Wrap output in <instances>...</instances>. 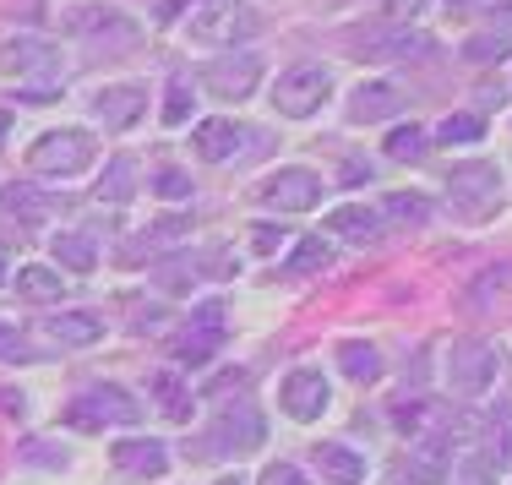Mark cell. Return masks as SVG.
<instances>
[{
	"instance_id": "obj_35",
	"label": "cell",
	"mask_w": 512,
	"mask_h": 485,
	"mask_svg": "<svg viewBox=\"0 0 512 485\" xmlns=\"http://www.w3.org/2000/svg\"><path fill=\"white\" fill-rule=\"evenodd\" d=\"M153 191H158L164 202H186V197H191V175H186V169H158V175H153Z\"/></svg>"
},
{
	"instance_id": "obj_27",
	"label": "cell",
	"mask_w": 512,
	"mask_h": 485,
	"mask_svg": "<svg viewBox=\"0 0 512 485\" xmlns=\"http://www.w3.org/2000/svg\"><path fill=\"white\" fill-rule=\"evenodd\" d=\"M131 191H137V164H131V159H109L104 175H99V197L104 202H131Z\"/></svg>"
},
{
	"instance_id": "obj_19",
	"label": "cell",
	"mask_w": 512,
	"mask_h": 485,
	"mask_svg": "<svg viewBox=\"0 0 512 485\" xmlns=\"http://www.w3.org/2000/svg\"><path fill=\"white\" fill-rule=\"evenodd\" d=\"M66 28L71 33H88V39H137V28H131L126 17H120V11H109V6H77L66 17Z\"/></svg>"
},
{
	"instance_id": "obj_9",
	"label": "cell",
	"mask_w": 512,
	"mask_h": 485,
	"mask_svg": "<svg viewBox=\"0 0 512 485\" xmlns=\"http://www.w3.org/2000/svg\"><path fill=\"white\" fill-rule=\"evenodd\" d=\"M207 442H213V453H251V447L267 442V420L251 404H224L213 431H207Z\"/></svg>"
},
{
	"instance_id": "obj_7",
	"label": "cell",
	"mask_w": 512,
	"mask_h": 485,
	"mask_svg": "<svg viewBox=\"0 0 512 485\" xmlns=\"http://www.w3.org/2000/svg\"><path fill=\"white\" fill-rule=\"evenodd\" d=\"M256 202L273 208V213H311L316 202H322V175H316V169H300V164L273 169V175L256 186Z\"/></svg>"
},
{
	"instance_id": "obj_1",
	"label": "cell",
	"mask_w": 512,
	"mask_h": 485,
	"mask_svg": "<svg viewBox=\"0 0 512 485\" xmlns=\"http://www.w3.org/2000/svg\"><path fill=\"white\" fill-rule=\"evenodd\" d=\"M262 33V11L251 0H197L191 6V39L207 50H235L240 39Z\"/></svg>"
},
{
	"instance_id": "obj_29",
	"label": "cell",
	"mask_w": 512,
	"mask_h": 485,
	"mask_svg": "<svg viewBox=\"0 0 512 485\" xmlns=\"http://www.w3.org/2000/svg\"><path fill=\"white\" fill-rule=\"evenodd\" d=\"M512 50V39L502 33H474V39H463V60H474V66H502Z\"/></svg>"
},
{
	"instance_id": "obj_26",
	"label": "cell",
	"mask_w": 512,
	"mask_h": 485,
	"mask_svg": "<svg viewBox=\"0 0 512 485\" xmlns=\"http://www.w3.org/2000/svg\"><path fill=\"white\" fill-rule=\"evenodd\" d=\"M409 475H414V480H425V485L447 480V447L436 442V436H425V442H414V447H409Z\"/></svg>"
},
{
	"instance_id": "obj_14",
	"label": "cell",
	"mask_w": 512,
	"mask_h": 485,
	"mask_svg": "<svg viewBox=\"0 0 512 485\" xmlns=\"http://www.w3.org/2000/svg\"><path fill=\"white\" fill-rule=\"evenodd\" d=\"M109 464L120 475H137V480H158L169 469V447L158 436H126V442L109 447Z\"/></svg>"
},
{
	"instance_id": "obj_20",
	"label": "cell",
	"mask_w": 512,
	"mask_h": 485,
	"mask_svg": "<svg viewBox=\"0 0 512 485\" xmlns=\"http://www.w3.org/2000/svg\"><path fill=\"white\" fill-rule=\"evenodd\" d=\"M327 229H333V235H344V240H355V246H365V240L382 235V213L365 208V202H349V208L327 213Z\"/></svg>"
},
{
	"instance_id": "obj_40",
	"label": "cell",
	"mask_w": 512,
	"mask_h": 485,
	"mask_svg": "<svg viewBox=\"0 0 512 485\" xmlns=\"http://www.w3.org/2000/svg\"><path fill=\"white\" fill-rule=\"evenodd\" d=\"M278 240H284V229H273V224H256V251H273Z\"/></svg>"
},
{
	"instance_id": "obj_3",
	"label": "cell",
	"mask_w": 512,
	"mask_h": 485,
	"mask_svg": "<svg viewBox=\"0 0 512 485\" xmlns=\"http://www.w3.org/2000/svg\"><path fill=\"white\" fill-rule=\"evenodd\" d=\"M93 137L88 131H77V126H66V131H44L39 142L28 148V169L33 175H55V180H71V175H82V169L93 164Z\"/></svg>"
},
{
	"instance_id": "obj_13",
	"label": "cell",
	"mask_w": 512,
	"mask_h": 485,
	"mask_svg": "<svg viewBox=\"0 0 512 485\" xmlns=\"http://www.w3.org/2000/svg\"><path fill=\"white\" fill-rule=\"evenodd\" d=\"M0 66H6L11 77H39V88H50L60 77V55H55V44H44V39H11L6 50H0Z\"/></svg>"
},
{
	"instance_id": "obj_30",
	"label": "cell",
	"mask_w": 512,
	"mask_h": 485,
	"mask_svg": "<svg viewBox=\"0 0 512 485\" xmlns=\"http://www.w3.org/2000/svg\"><path fill=\"white\" fill-rule=\"evenodd\" d=\"M316 268H333V246H327L322 235H306L289 251V273H316Z\"/></svg>"
},
{
	"instance_id": "obj_47",
	"label": "cell",
	"mask_w": 512,
	"mask_h": 485,
	"mask_svg": "<svg viewBox=\"0 0 512 485\" xmlns=\"http://www.w3.org/2000/svg\"><path fill=\"white\" fill-rule=\"evenodd\" d=\"M218 485H246V480H218Z\"/></svg>"
},
{
	"instance_id": "obj_22",
	"label": "cell",
	"mask_w": 512,
	"mask_h": 485,
	"mask_svg": "<svg viewBox=\"0 0 512 485\" xmlns=\"http://www.w3.org/2000/svg\"><path fill=\"white\" fill-rule=\"evenodd\" d=\"M338 366H344L349 382L371 387L376 377H382V349L365 344V338H344V344H338Z\"/></svg>"
},
{
	"instance_id": "obj_28",
	"label": "cell",
	"mask_w": 512,
	"mask_h": 485,
	"mask_svg": "<svg viewBox=\"0 0 512 485\" xmlns=\"http://www.w3.org/2000/svg\"><path fill=\"white\" fill-rule=\"evenodd\" d=\"M382 218H398V224H425V218H431V197H420V191H393V197L382 202Z\"/></svg>"
},
{
	"instance_id": "obj_36",
	"label": "cell",
	"mask_w": 512,
	"mask_h": 485,
	"mask_svg": "<svg viewBox=\"0 0 512 485\" xmlns=\"http://www.w3.org/2000/svg\"><path fill=\"white\" fill-rule=\"evenodd\" d=\"M0 208H6V213H22V218H39V213H44V197H33L28 186H6V191H0Z\"/></svg>"
},
{
	"instance_id": "obj_12",
	"label": "cell",
	"mask_w": 512,
	"mask_h": 485,
	"mask_svg": "<svg viewBox=\"0 0 512 485\" xmlns=\"http://www.w3.org/2000/svg\"><path fill=\"white\" fill-rule=\"evenodd\" d=\"M142 109H148V88L142 82H109V88H99V99H93V120L104 131H126L142 120Z\"/></svg>"
},
{
	"instance_id": "obj_8",
	"label": "cell",
	"mask_w": 512,
	"mask_h": 485,
	"mask_svg": "<svg viewBox=\"0 0 512 485\" xmlns=\"http://www.w3.org/2000/svg\"><path fill=\"white\" fill-rule=\"evenodd\" d=\"M327 404H333V382H327L316 366H295L284 382H278V409H284L289 420H300V426L322 420Z\"/></svg>"
},
{
	"instance_id": "obj_32",
	"label": "cell",
	"mask_w": 512,
	"mask_h": 485,
	"mask_svg": "<svg viewBox=\"0 0 512 485\" xmlns=\"http://www.w3.org/2000/svg\"><path fill=\"white\" fill-rule=\"evenodd\" d=\"M436 137H442V142H480L485 137V120L480 115H447Z\"/></svg>"
},
{
	"instance_id": "obj_39",
	"label": "cell",
	"mask_w": 512,
	"mask_h": 485,
	"mask_svg": "<svg viewBox=\"0 0 512 485\" xmlns=\"http://www.w3.org/2000/svg\"><path fill=\"white\" fill-rule=\"evenodd\" d=\"M376 6H382L393 22H409V17H420V11L431 6V0H376Z\"/></svg>"
},
{
	"instance_id": "obj_15",
	"label": "cell",
	"mask_w": 512,
	"mask_h": 485,
	"mask_svg": "<svg viewBox=\"0 0 512 485\" xmlns=\"http://www.w3.org/2000/svg\"><path fill=\"white\" fill-rule=\"evenodd\" d=\"M404 109V93L393 88V82H360L355 99H349V120L355 126H371V120H387Z\"/></svg>"
},
{
	"instance_id": "obj_44",
	"label": "cell",
	"mask_w": 512,
	"mask_h": 485,
	"mask_svg": "<svg viewBox=\"0 0 512 485\" xmlns=\"http://www.w3.org/2000/svg\"><path fill=\"white\" fill-rule=\"evenodd\" d=\"M6 137H11V115L0 109V148H6Z\"/></svg>"
},
{
	"instance_id": "obj_34",
	"label": "cell",
	"mask_w": 512,
	"mask_h": 485,
	"mask_svg": "<svg viewBox=\"0 0 512 485\" xmlns=\"http://www.w3.org/2000/svg\"><path fill=\"white\" fill-rule=\"evenodd\" d=\"M491 447H502V469H512V404H496V415H491Z\"/></svg>"
},
{
	"instance_id": "obj_38",
	"label": "cell",
	"mask_w": 512,
	"mask_h": 485,
	"mask_svg": "<svg viewBox=\"0 0 512 485\" xmlns=\"http://www.w3.org/2000/svg\"><path fill=\"white\" fill-rule=\"evenodd\" d=\"M186 218H175V213H169V218H158V224H153V235H148V246H169V240H180V235H186Z\"/></svg>"
},
{
	"instance_id": "obj_43",
	"label": "cell",
	"mask_w": 512,
	"mask_h": 485,
	"mask_svg": "<svg viewBox=\"0 0 512 485\" xmlns=\"http://www.w3.org/2000/svg\"><path fill=\"white\" fill-rule=\"evenodd\" d=\"M0 409H6V415H22V393H0Z\"/></svg>"
},
{
	"instance_id": "obj_46",
	"label": "cell",
	"mask_w": 512,
	"mask_h": 485,
	"mask_svg": "<svg viewBox=\"0 0 512 485\" xmlns=\"http://www.w3.org/2000/svg\"><path fill=\"white\" fill-rule=\"evenodd\" d=\"M447 6H453V11H458V6H469V0H447Z\"/></svg>"
},
{
	"instance_id": "obj_25",
	"label": "cell",
	"mask_w": 512,
	"mask_h": 485,
	"mask_svg": "<svg viewBox=\"0 0 512 485\" xmlns=\"http://www.w3.org/2000/svg\"><path fill=\"white\" fill-rule=\"evenodd\" d=\"M148 387H153L158 409H164V420H175V426H186V420H191V387L180 382L175 371H158V377H153Z\"/></svg>"
},
{
	"instance_id": "obj_37",
	"label": "cell",
	"mask_w": 512,
	"mask_h": 485,
	"mask_svg": "<svg viewBox=\"0 0 512 485\" xmlns=\"http://www.w3.org/2000/svg\"><path fill=\"white\" fill-rule=\"evenodd\" d=\"M256 485H306V469H295V464H284V458H278V464L262 469V480H256Z\"/></svg>"
},
{
	"instance_id": "obj_18",
	"label": "cell",
	"mask_w": 512,
	"mask_h": 485,
	"mask_svg": "<svg viewBox=\"0 0 512 485\" xmlns=\"http://www.w3.org/2000/svg\"><path fill=\"white\" fill-rule=\"evenodd\" d=\"M316 469H322L327 485H360L365 480V458L344 442H322L316 447Z\"/></svg>"
},
{
	"instance_id": "obj_10",
	"label": "cell",
	"mask_w": 512,
	"mask_h": 485,
	"mask_svg": "<svg viewBox=\"0 0 512 485\" xmlns=\"http://www.w3.org/2000/svg\"><path fill=\"white\" fill-rule=\"evenodd\" d=\"M256 82H262V60L256 55H218L202 66V88L213 99H251Z\"/></svg>"
},
{
	"instance_id": "obj_45",
	"label": "cell",
	"mask_w": 512,
	"mask_h": 485,
	"mask_svg": "<svg viewBox=\"0 0 512 485\" xmlns=\"http://www.w3.org/2000/svg\"><path fill=\"white\" fill-rule=\"evenodd\" d=\"M6 273H11V268H6V251H0V284H6Z\"/></svg>"
},
{
	"instance_id": "obj_24",
	"label": "cell",
	"mask_w": 512,
	"mask_h": 485,
	"mask_svg": "<svg viewBox=\"0 0 512 485\" xmlns=\"http://www.w3.org/2000/svg\"><path fill=\"white\" fill-rule=\"evenodd\" d=\"M50 338L55 344H99L104 338V317H93V311H60V317H50Z\"/></svg>"
},
{
	"instance_id": "obj_4",
	"label": "cell",
	"mask_w": 512,
	"mask_h": 485,
	"mask_svg": "<svg viewBox=\"0 0 512 485\" xmlns=\"http://www.w3.org/2000/svg\"><path fill=\"white\" fill-rule=\"evenodd\" d=\"M496 371H502V349L485 344V338H458V344L447 349V387H453L458 398L491 393Z\"/></svg>"
},
{
	"instance_id": "obj_11",
	"label": "cell",
	"mask_w": 512,
	"mask_h": 485,
	"mask_svg": "<svg viewBox=\"0 0 512 485\" xmlns=\"http://www.w3.org/2000/svg\"><path fill=\"white\" fill-rule=\"evenodd\" d=\"M355 50L360 60H431L436 39H425L414 28H371V33H355Z\"/></svg>"
},
{
	"instance_id": "obj_23",
	"label": "cell",
	"mask_w": 512,
	"mask_h": 485,
	"mask_svg": "<svg viewBox=\"0 0 512 485\" xmlns=\"http://www.w3.org/2000/svg\"><path fill=\"white\" fill-rule=\"evenodd\" d=\"M50 251H55L60 273H93V262H99V246H93L82 229H60L50 240Z\"/></svg>"
},
{
	"instance_id": "obj_41",
	"label": "cell",
	"mask_w": 512,
	"mask_h": 485,
	"mask_svg": "<svg viewBox=\"0 0 512 485\" xmlns=\"http://www.w3.org/2000/svg\"><path fill=\"white\" fill-rule=\"evenodd\" d=\"M186 6H197V0H164V6H158V22H175Z\"/></svg>"
},
{
	"instance_id": "obj_6",
	"label": "cell",
	"mask_w": 512,
	"mask_h": 485,
	"mask_svg": "<svg viewBox=\"0 0 512 485\" xmlns=\"http://www.w3.org/2000/svg\"><path fill=\"white\" fill-rule=\"evenodd\" d=\"M333 93V77H327V66H295V71H284V77L273 82V104L284 120H306L322 109V99Z\"/></svg>"
},
{
	"instance_id": "obj_31",
	"label": "cell",
	"mask_w": 512,
	"mask_h": 485,
	"mask_svg": "<svg viewBox=\"0 0 512 485\" xmlns=\"http://www.w3.org/2000/svg\"><path fill=\"white\" fill-rule=\"evenodd\" d=\"M425 148H431V142H425V131L414 126V120H409V126H398L393 137H387V159H398V164H420Z\"/></svg>"
},
{
	"instance_id": "obj_2",
	"label": "cell",
	"mask_w": 512,
	"mask_h": 485,
	"mask_svg": "<svg viewBox=\"0 0 512 485\" xmlns=\"http://www.w3.org/2000/svg\"><path fill=\"white\" fill-rule=\"evenodd\" d=\"M447 202L463 224H485V218L502 213V169L485 159H463L447 175Z\"/></svg>"
},
{
	"instance_id": "obj_5",
	"label": "cell",
	"mask_w": 512,
	"mask_h": 485,
	"mask_svg": "<svg viewBox=\"0 0 512 485\" xmlns=\"http://www.w3.org/2000/svg\"><path fill=\"white\" fill-rule=\"evenodd\" d=\"M137 420H142V404L126 393V387H115V382H104V387H93V393L71 398V409H66V426H77V431L137 426Z\"/></svg>"
},
{
	"instance_id": "obj_21",
	"label": "cell",
	"mask_w": 512,
	"mask_h": 485,
	"mask_svg": "<svg viewBox=\"0 0 512 485\" xmlns=\"http://www.w3.org/2000/svg\"><path fill=\"white\" fill-rule=\"evenodd\" d=\"M11 284H17L22 300H33V306H50V300H60L66 278H60L55 268H44V262H22V268L11 273Z\"/></svg>"
},
{
	"instance_id": "obj_16",
	"label": "cell",
	"mask_w": 512,
	"mask_h": 485,
	"mask_svg": "<svg viewBox=\"0 0 512 485\" xmlns=\"http://www.w3.org/2000/svg\"><path fill=\"white\" fill-rule=\"evenodd\" d=\"M240 137H246V131H240L235 120H202V126L191 131V148H197L202 164H224V159H235Z\"/></svg>"
},
{
	"instance_id": "obj_33",
	"label": "cell",
	"mask_w": 512,
	"mask_h": 485,
	"mask_svg": "<svg viewBox=\"0 0 512 485\" xmlns=\"http://www.w3.org/2000/svg\"><path fill=\"white\" fill-rule=\"evenodd\" d=\"M191 115V82L186 77H169V104H164V126H186Z\"/></svg>"
},
{
	"instance_id": "obj_17",
	"label": "cell",
	"mask_w": 512,
	"mask_h": 485,
	"mask_svg": "<svg viewBox=\"0 0 512 485\" xmlns=\"http://www.w3.org/2000/svg\"><path fill=\"white\" fill-rule=\"evenodd\" d=\"M218 317H224V311L207 306L202 317H197V327H191V333L175 344V360H180V366H202V360H213L218 338H224V322H218Z\"/></svg>"
},
{
	"instance_id": "obj_42",
	"label": "cell",
	"mask_w": 512,
	"mask_h": 485,
	"mask_svg": "<svg viewBox=\"0 0 512 485\" xmlns=\"http://www.w3.org/2000/svg\"><path fill=\"white\" fill-rule=\"evenodd\" d=\"M491 33H502V39H512V6L496 11V28H491Z\"/></svg>"
}]
</instances>
